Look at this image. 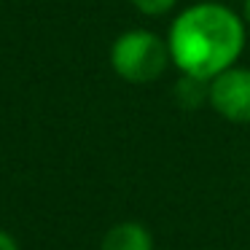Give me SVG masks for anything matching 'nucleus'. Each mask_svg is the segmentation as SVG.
Masks as SVG:
<instances>
[{"instance_id": "nucleus-1", "label": "nucleus", "mask_w": 250, "mask_h": 250, "mask_svg": "<svg viewBox=\"0 0 250 250\" xmlns=\"http://www.w3.org/2000/svg\"><path fill=\"white\" fill-rule=\"evenodd\" d=\"M245 27L242 17L223 3H194L169 24V60L183 76L210 81L237 65L245 49Z\"/></svg>"}, {"instance_id": "nucleus-2", "label": "nucleus", "mask_w": 250, "mask_h": 250, "mask_svg": "<svg viewBox=\"0 0 250 250\" xmlns=\"http://www.w3.org/2000/svg\"><path fill=\"white\" fill-rule=\"evenodd\" d=\"M167 65H172L167 41L151 30L121 33L110 46V67L129 83H153L164 76Z\"/></svg>"}, {"instance_id": "nucleus-3", "label": "nucleus", "mask_w": 250, "mask_h": 250, "mask_svg": "<svg viewBox=\"0 0 250 250\" xmlns=\"http://www.w3.org/2000/svg\"><path fill=\"white\" fill-rule=\"evenodd\" d=\"M207 103L221 119L250 124V67H226L207 81Z\"/></svg>"}, {"instance_id": "nucleus-4", "label": "nucleus", "mask_w": 250, "mask_h": 250, "mask_svg": "<svg viewBox=\"0 0 250 250\" xmlns=\"http://www.w3.org/2000/svg\"><path fill=\"white\" fill-rule=\"evenodd\" d=\"M100 250H153V237L143 223L121 221L105 231Z\"/></svg>"}, {"instance_id": "nucleus-5", "label": "nucleus", "mask_w": 250, "mask_h": 250, "mask_svg": "<svg viewBox=\"0 0 250 250\" xmlns=\"http://www.w3.org/2000/svg\"><path fill=\"white\" fill-rule=\"evenodd\" d=\"M129 3L146 17H162V14L172 11L178 0H129Z\"/></svg>"}, {"instance_id": "nucleus-6", "label": "nucleus", "mask_w": 250, "mask_h": 250, "mask_svg": "<svg viewBox=\"0 0 250 250\" xmlns=\"http://www.w3.org/2000/svg\"><path fill=\"white\" fill-rule=\"evenodd\" d=\"M0 250H19V242L6 231V229H0Z\"/></svg>"}, {"instance_id": "nucleus-7", "label": "nucleus", "mask_w": 250, "mask_h": 250, "mask_svg": "<svg viewBox=\"0 0 250 250\" xmlns=\"http://www.w3.org/2000/svg\"><path fill=\"white\" fill-rule=\"evenodd\" d=\"M242 22L250 27V0H242Z\"/></svg>"}]
</instances>
